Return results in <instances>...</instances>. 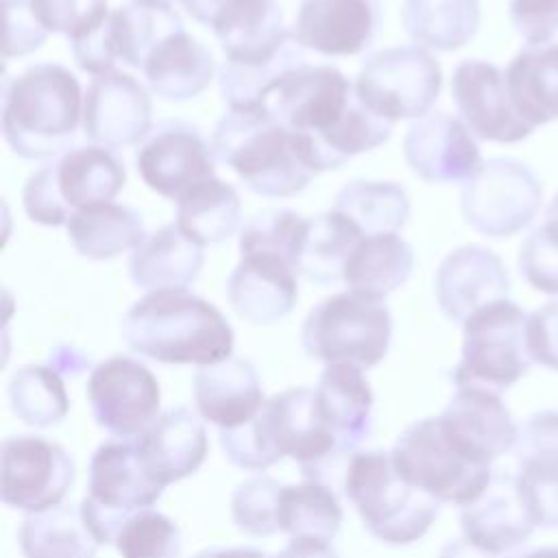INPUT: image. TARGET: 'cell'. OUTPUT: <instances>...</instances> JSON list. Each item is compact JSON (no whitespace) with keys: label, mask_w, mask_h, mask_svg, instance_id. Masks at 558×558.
Listing matches in <instances>:
<instances>
[{"label":"cell","mask_w":558,"mask_h":558,"mask_svg":"<svg viewBox=\"0 0 558 558\" xmlns=\"http://www.w3.org/2000/svg\"><path fill=\"white\" fill-rule=\"evenodd\" d=\"M22 203L26 216L44 227L68 225L72 209L63 203L57 181H54V163L41 166L37 172L28 177L22 190Z\"/></svg>","instance_id":"obj_47"},{"label":"cell","mask_w":558,"mask_h":558,"mask_svg":"<svg viewBox=\"0 0 558 558\" xmlns=\"http://www.w3.org/2000/svg\"><path fill=\"white\" fill-rule=\"evenodd\" d=\"M527 347L536 364L558 373V301L527 314Z\"/></svg>","instance_id":"obj_50"},{"label":"cell","mask_w":558,"mask_h":558,"mask_svg":"<svg viewBox=\"0 0 558 558\" xmlns=\"http://www.w3.org/2000/svg\"><path fill=\"white\" fill-rule=\"evenodd\" d=\"M405 33L434 50H458L480 26L477 0H405L401 9Z\"/></svg>","instance_id":"obj_37"},{"label":"cell","mask_w":558,"mask_h":558,"mask_svg":"<svg viewBox=\"0 0 558 558\" xmlns=\"http://www.w3.org/2000/svg\"><path fill=\"white\" fill-rule=\"evenodd\" d=\"M163 488L144 469L135 442H102L89 460L87 495L81 501L83 519L98 545H111L122 523L150 508Z\"/></svg>","instance_id":"obj_9"},{"label":"cell","mask_w":558,"mask_h":558,"mask_svg":"<svg viewBox=\"0 0 558 558\" xmlns=\"http://www.w3.org/2000/svg\"><path fill=\"white\" fill-rule=\"evenodd\" d=\"M545 222H547L554 231H558V194L554 196V201H551V203H549V207H547Z\"/></svg>","instance_id":"obj_53"},{"label":"cell","mask_w":558,"mask_h":558,"mask_svg":"<svg viewBox=\"0 0 558 558\" xmlns=\"http://www.w3.org/2000/svg\"><path fill=\"white\" fill-rule=\"evenodd\" d=\"M440 85V65L421 46L377 50L364 59L355 78L360 100L390 122L425 116L434 107Z\"/></svg>","instance_id":"obj_10"},{"label":"cell","mask_w":558,"mask_h":558,"mask_svg":"<svg viewBox=\"0 0 558 558\" xmlns=\"http://www.w3.org/2000/svg\"><path fill=\"white\" fill-rule=\"evenodd\" d=\"M451 98L460 120L484 142L514 144L536 129L521 118L510 98L506 74L490 61L466 59L458 63L451 76Z\"/></svg>","instance_id":"obj_14"},{"label":"cell","mask_w":558,"mask_h":558,"mask_svg":"<svg viewBox=\"0 0 558 558\" xmlns=\"http://www.w3.org/2000/svg\"><path fill=\"white\" fill-rule=\"evenodd\" d=\"M403 157L412 172L427 183L469 181L484 166L469 126L442 111L425 113L410 124Z\"/></svg>","instance_id":"obj_18"},{"label":"cell","mask_w":558,"mask_h":558,"mask_svg":"<svg viewBox=\"0 0 558 558\" xmlns=\"http://www.w3.org/2000/svg\"><path fill=\"white\" fill-rule=\"evenodd\" d=\"M508 17L527 46L547 44L558 33V0H510Z\"/></svg>","instance_id":"obj_49"},{"label":"cell","mask_w":558,"mask_h":558,"mask_svg":"<svg viewBox=\"0 0 558 558\" xmlns=\"http://www.w3.org/2000/svg\"><path fill=\"white\" fill-rule=\"evenodd\" d=\"M74 251L87 259H111L144 242V222L126 205L111 201L76 209L68 220Z\"/></svg>","instance_id":"obj_34"},{"label":"cell","mask_w":558,"mask_h":558,"mask_svg":"<svg viewBox=\"0 0 558 558\" xmlns=\"http://www.w3.org/2000/svg\"><path fill=\"white\" fill-rule=\"evenodd\" d=\"M307 218L292 209H264L240 229V253H272L299 270Z\"/></svg>","instance_id":"obj_42"},{"label":"cell","mask_w":558,"mask_h":558,"mask_svg":"<svg viewBox=\"0 0 558 558\" xmlns=\"http://www.w3.org/2000/svg\"><path fill=\"white\" fill-rule=\"evenodd\" d=\"M342 493L355 506L364 530L388 545H410L425 536L438 517L440 501L408 482L390 453L353 451Z\"/></svg>","instance_id":"obj_5"},{"label":"cell","mask_w":558,"mask_h":558,"mask_svg":"<svg viewBox=\"0 0 558 558\" xmlns=\"http://www.w3.org/2000/svg\"><path fill=\"white\" fill-rule=\"evenodd\" d=\"M194 403L198 414L218 429L251 421L264 403L255 366L244 357L205 364L194 375Z\"/></svg>","instance_id":"obj_27"},{"label":"cell","mask_w":558,"mask_h":558,"mask_svg":"<svg viewBox=\"0 0 558 558\" xmlns=\"http://www.w3.org/2000/svg\"><path fill=\"white\" fill-rule=\"evenodd\" d=\"M87 399L102 429L116 438H133L157 418L161 390L146 364L113 355L92 371Z\"/></svg>","instance_id":"obj_13"},{"label":"cell","mask_w":558,"mask_h":558,"mask_svg":"<svg viewBox=\"0 0 558 558\" xmlns=\"http://www.w3.org/2000/svg\"><path fill=\"white\" fill-rule=\"evenodd\" d=\"M412 268L414 251L397 231L373 233L353 246L342 281L351 292L381 301L408 281Z\"/></svg>","instance_id":"obj_31"},{"label":"cell","mask_w":558,"mask_h":558,"mask_svg":"<svg viewBox=\"0 0 558 558\" xmlns=\"http://www.w3.org/2000/svg\"><path fill=\"white\" fill-rule=\"evenodd\" d=\"M135 449L148 475L157 484L168 486L198 471L209 440L203 421L192 410L174 408L159 414L135 438Z\"/></svg>","instance_id":"obj_25"},{"label":"cell","mask_w":558,"mask_h":558,"mask_svg":"<svg viewBox=\"0 0 558 558\" xmlns=\"http://www.w3.org/2000/svg\"><path fill=\"white\" fill-rule=\"evenodd\" d=\"M142 70L157 96L166 100H187L209 85L216 61L201 41L181 28L153 46Z\"/></svg>","instance_id":"obj_29"},{"label":"cell","mask_w":558,"mask_h":558,"mask_svg":"<svg viewBox=\"0 0 558 558\" xmlns=\"http://www.w3.org/2000/svg\"><path fill=\"white\" fill-rule=\"evenodd\" d=\"M519 270L534 290L558 296V233L545 220L523 240Z\"/></svg>","instance_id":"obj_45"},{"label":"cell","mask_w":558,"mask_h":558,"mask_svg":"<svg viewBox=\"0 0 558 558\" xmlns=\"http://www.w3.org/2000/svg\"><path fill=\"white\" fill-rule=\"evenodd\" d=\"M83 131L107 148L142 142L153 131V105L144 85L120 70L96 74L83 98Z\"/></svg>","instance_id":"obj_16"},{"label":"cell","mask_w":558,"mask_h":558,"mask_svg":"<svg viewBox=\"0 0 558 558\" xmlns=\"http://www.w3.org/2000/svg\"><path fill=\"white\" fill-rule=\"evenodd\" d=\"M240 196L216 174L196 181L177 198V227L198 244H218L240 227Z\"/></svg>","instance_id":"obj_35"},{"label":"cell","mask_w":558,"mask_h":558,"mask_svg":"<svg viewBox=\"0 0 558 558\" xmlns=\"http://www.w3.org/2000/svg\"><path fill=\"white\" fill-rule=\"evenodd\" d=\"M397 471L440 504H469L488 484L490 464L462 453L445 434L440 416L408 425L390 449Z\"/></svg>","instance_id":"obj_8"},{"label":"cell","mask_w":558,"mask_h":558,"mask_svg":"<svg viewBox=\"0 0 558 558\" xmlns=\"http://www.w3.org/2000/svg\"><path fill=\"white\" fill-rule=\"evenodd\" d=\"M131 351L163 364H216L231 357L233 327L185 288H157L129 307L120 325Z\"/></svg>","instance_id":"obj_2"},{"label":"cell","mask_w":558,"mask_h":558,"mask_svg":"<svg viewBox=\"0 0 558 558\" xmlns=\"http://www.w3.org/2000/svg\"><path fill=\"white\" fill-rule=\"evenodd\" d=\"M333 207L349 216L364 235L397 231L410 218L405 187L392 181H349L338 192Z\"/></svg>","instance_id":"obj_39"},{"label":"cell","mask_w":558,"mask_h":558,"mask_svg":"<svg viewBox=\"0 0 558 558\" xmlns=\"http://www.w3.org/2000/svg\"><path fill=\"white\" fill-rule=\"evenodd\" d=\"M214 150H209L194 124L163 120L137 150L135 166L153 192L177 201L196 181L214 174Z\"/></svg>","instance_id":"obj_15"},{"label":"cell","mask_w":558,"mask_h":558,"mask_svg":"<svg viewBox=\"0 0 558 558\" xmlns=\"http://www.w3.org/2000/svg\"><path fill=\"white\" fill-rule=\"evenodd\" d=\"M381 26L379 0H301L294 39L329 57L362 52Z\"/></svg>","instance_id":"obj_20"},{"label":"cell","mask_w":558,"mask_h":558,"mask_svg":"<svg viewBox=\"0 0 558 558\" xmlns=\"http://www.w3.org/2000/svg\"><path fill=\"white\" fill-rule=\"evenodd\" d=\"M504 74L521 118L534 126L558 120V44L519 50Z\"/></svg>","instance_id":"obj_33"},{"label":"cell","mask_w":558,"mask_h":558,"mask_svg":"<svg viewBox=\"0 0 558 558\" xmlns=\"http://www.w3.org/2000/svg\"><path fill=\"white\" fill-rule=\"evenodd\" d=\"M301 44L292 37L281 52L262 65H244V63H225L218 72V87L222 100L229 109H244V107H262L266 92L270 85L290 68L305 63L301 52Z\"/></svg>","instance_id":"obj_41"},{"label":"cell","mask_w":558,"mask_h":558,"mask_svg":"<svg viewBox=\"0 0 558 558\" xmlns=\"http://www.w3.org/2000/svg\"><path fill=\"white\" fill-rule=\"evenodd\" d=\"M54 163V181L72 214L85 205L113 201L126 183L124 163L100 144L65 150Z\"/></svg>","instance_id":"obj_32"},{"label":"cell","mask_w":558,"mask_h":558,"mask_svg":"<svg viewBox=\"0 0 558 558\" xmlns=\"http://www.w3.org/2000/svg\"><path fill=\"white\" fill-rule=\"evenodd\" d=\"M296 268L272 253H240V264L227 281L233 312L253 325L275 323L292 312L299 296Z\"/></svg>","instance_id":"obj_22"},{"label":"cell","mask_w":558,"mask_h":558,"mask_svg":"<svg viewBox=\"0 0 558 558\" xmlns=\"http://www.w3.org/2000/svg\"><path fill=\"white\" fill-rule=\"evenodd\" d=\"M170 2V0H168ZM196 22L209 26L214 15L218 13V9L227 2V0H177Z\"/></svg>","instance_id":"obj_52"},{"label":"cell","mask_w":558,"mask_h":558,"mask_svg":"<svg viewBox=\"0 0 558 558\" xmlns=\"http://www.w3.org/2000/svg\"><path fill=\"white\" fill-rule=\"evenodd\" d=\"M517 477L541 527H558V410L534 412L519 425Z\"/></svg>","instance_id":"obj_23"},{"label":"cell","mask_w":558,"mask_h":558,"mask_svg":"<svg viewBox=\"0 0 558 558\" xmlns=\"http://www.w3.org/2000/svg\"><path fill=\"white\" fill-rule=\"evenodd\" d=\"M541 201V183L525 163L495 157L475 177L464 181L460 211L464 222L477 233L508 238L534 220Z\"/></svg>","instance_id":"obj_11"},{"label":"cell","mask_w":558,"mask_h":558,"mask_svg":"<svg viewBox=\"0 0 558 558\" xmlns=\"http://www.w3.org/2000/svg\"><path fill=\"white\" fill-rule=\"evenodd\" d=\"M499 395L482 386H456V395L440 414L445 434L475 462L493 464L514 449L519 427Z\"/></svg>","instance_id":"obj_19"},{"label":"cell","mask_w":558,"mask_h":558,"mask_svg":"<svg viewBox=\"0 0 558 558\" xmlns=\"http://www.w3.org/2000/svg\"><path fill=\"white\" fill-rule=\"evenodd\" d=\"M436 299L451 323H464L486 303L508 299L510 279L501 259L486 246L451 251L436 270Z\"/></svg>","instance_id":"obj_21"},{"label":"cell","mask_w":558,"mask_h":558,"mask_svg":"<svg viewBox=\"0 0 558 558\" xmlns=\"http://www.w3.org/2000/svg\"><path fill=\"white\" fill-rule=\"evenodd\" d=\"M362 238V229L336 207L307 218L299 272L318 286L340 283L344 264Z\"/></svg>","instance_id":"obj_36"},{"label":"cell","mask_w":558,"mask_h":558,"mask_svg":"<svg viewBox=\"0 0 558 558\" xmlns=\"http://www.w3.org/2000/svg\"><path fill=\"white\" fill-rule=\"evenodd\" d=\"M44 26L70 41L98 26L109 13L107 0H33Z\"/></svg>","instance_id":"obj_46"},{"label":"cell","mask_w":558,"mask_h":558,"mask_svg":"<svg viewBox=\"0 0 558 558\" xmlns=\"http://www.w3.org/2000/svg\"><path fill=\"white\" fill-rule=\"evenodd\" d=\"M83 122L76 76L59 63L28 65L2 85V133L9 148L26 161L61 157L72 148Z\"/></svg>","instance_id":"obj_3"},{"label":"cell","mask_w":558,"mask_h":558,"mask_svg":"<svg viewBox=\"0 0 558 558\" xmlns=\"http://www.w3.org/2000/svg\"><path fill=\"white\" fill-rule=\"evenodd\" d=\"M74 484V460L44 436H9L2 442L0 497L7 506L39 512L63 501Z\"/></svg>","instance_id":"obj_12"},{"label":"cell","mask_w":558,"mask_h":558,"mask_svg":"<svg viewBox=\"0 0 558 558\" xmlns=\"http://www.w3.org/2000/svg\"><path fill=\"white\" fill-rule=\"evenodd\" d=\"M362 371L349 362H331L314 388L318 414L342 451H355L371 434L373 390Z\"/></svg>","instance_id":"obj_28"},{"label":"cell","mask_w":558,"mask_h":558,"mask_svg":"<svg viewBox=\"0 0 558 558\" xmlns=\"http://www.w3.org/2000/svg\"><path fill=\"white\" fill-rule=\"evenodd\" d=\"M211 150L259 196H294L318 174L301 135L266 107L229 109L214 129Z\"/></svg>","instance_id":"obj_4"},{"label":"cell","mask_w":558,"mask_h":558,"mask_svg":"<svg viewBox=\"0 0 558 558\" xmlns=\"http://www.w3.org/2000/svg\"><path fill=\"white\" fill-rule=\"evenodd\" d=\"M113 545L126 558L177 556L181 551V532L166 514L144 508L122 523Z\"/></svg>","instance_id":"obj_43"},{"label":"cell","mask_w":558,"mask_h":558,"mask_svg":"<svg viewBox=\"0 0 558 558\" xmlns=\"http://www.w3.org/2000/svg\"><path fill=\"white\" fill-rule=\"evenodd\" d=\"M11 412L33 427H50L65 418L70 397L59 371L44 364L17 368L7 386Z\"/></svg>","instance_id":"obj_40"},{"label":"cell","mask_w":558,"mask_h":558,"mask_svg":"<svg viewBox=\"0 0 558 558\" xmlns=\"http://www.w3.org/2000/svg\"><path fill=\"white\" fill-rule=\"evenodd\" d=\"M462 355L451 371L456 386L508 390L532 366L527 314L508 299L475 310L464 323Z\"/></svg>","instance_id":"obj_7"},{"label":"cell","mask_w":558,"mask_h":558,"mask_svg":"<svg viewBox=\"0 0 558 558\" xmlns=\"http://www.w3.org/2000/svg\"><path fill=\"white\" fill-rule=\"evenodd\" d=\"M4 7V46L2 54L24 57L37 50L46 37L48 28L44 26L33 0H2Z\"/></svg>","instance_id":"obj_48"},{"label":"cell","mask_w":558,"mask_h":558,"mask_svg":"<svg viewBox=\"0 0 558 558\" xmlns=\"http://www.w3.org/2000/svg\"><path fill=\"white\" fill-rule=\"evenodd\" d=\"M281 486L283 484L266 475H255L235 486L231 497V517L240 532L253 538H264L279 532L277 506Z\"/></svg>","instance_id":"obj_44"},{"label":"cell","mask_w":558,"mask_h":558,"mask_svg":"<svg viewBox=\"0 0 558 558\" xmlns=\"http://www.w3.org/2000/svg\"><path fill=\"white\" fill-rule=\"evenodd\" d=\"M20 545L26 556H94L100 547L92 536L81 506H52L28 512L20 527Z\"/></svg>","instance_id":"obj_38"},{"label":"cell","mask_w":558,"mask_h":558,"mask_svg":"<svg viewBox=\"0 0 558 558\" xmlns=\"http://www.w3.org/2000/svg\"><path fill=\"white\" fill-rule=\"evenodd\" d=\"M390 336V310L351 290L323 299L301 327V342L310 357L325 364L349 362L360 368H371L386 357Z\"/></svg>","instance_id":"obj_6"},{"label":"cell","mask_w":558,"mask_h":558,"mask_svg":"<svg viewBox=\"0 0 558 558\" xmlns=\"http://www.w3.org/2000/svg\"><path fill=\"white\" fill-rule=\"evenodd\" d=\"M205 262L203 244L185 235L177 222L144 238L129 257L131 281L140 288H187Z\"/></svg>","instance_id":"obj_30"},{"label":"cell","mask_w":558,"mask_h":558,"mask_svg":"<svg viewBox=\"0 0 558 558\" xmlns=\"http://www.w3.org/2000/svg\"><path fill=\"white\" fill-rule=\"evenodd\" d=\"M266 107L283 126L299 133L316 172L336 170L351 157L388 142L392 122L373 113L333 65L307 61L283 72L266 92Z\"/></svg>","instance_id":"obj_1"},{"label":"cell","mask_w":558,"mask_h":558,"mask_svg":"<svg viewBox=\"0 0 558 558\" xmlns=\"http://www.w3.org/2000/svg\"><path fill=\"white\" fill-rule=\"evenodd\" d=\"M227 61L262 65L294 37L277 0H227L209 24Z\"/></svg>","instance_id":"obj_24"},{"label":"cell","mask_w":558,"mask_h":558,"mask_svg":"<svg viewBox=\"0 0 558 558\" xmlns=\"http://www.w3.org/2000/svg\"><path fill=\"white\" fill-rule=\"evenodd\" d=\"M50 360V366L59 373H81L85 366H87V357L76 351V349H70V347H57L50 351L48 355Z\"/></svg>","instance_id":"obj_51"},{"label":"cell","mask_w":558,"mask_h":558,"mask_svg":"<svg viewBox=\"0 0 558 558\" xmlns=\"http://www.w3.org/2000/svg\"><path fill=\"white\" fill-rule=\"evenodd\" d=\"M517 473L493 471L486 488L460 506L464 541L484 554H508L536 530Z\"/></svg>","instance_id":"obj_17"},{"label":"cell","mask_w":558,"mask_h":558,"mask_svg":"<svg viewBox=\"0 0 558 558\" xmlns=\"http://www.w3.org/2000/svg\"><path fill=\"white\" fill-rule=\"evenodd\" d=\"M340 523L342 506L331 486L316 480L281 486L277 525L290 536L283 554H333Z\"/></svg>","instance_id":"obj_26"}]
</instances>
